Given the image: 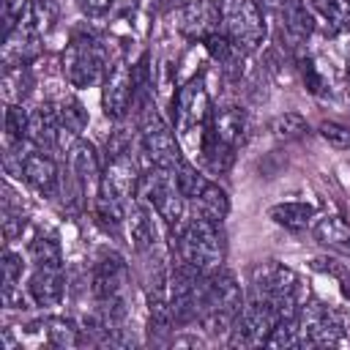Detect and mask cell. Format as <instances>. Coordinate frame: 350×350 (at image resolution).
<instances>
[{
    "label": "cell",
    "instance_id": "6da1fadb",
    "mask_svg": "<svg viewBox=\"0 0 350 350\" xmlns=\"http://www.w3.org/2000/svg\"><path fill=\"white\" fill-rule=\"evenodd\" d=\"M243 306V290L238 284V276L227 268H213L200 279L197 290V323L211 334H230L238 312Z\"/></svg>",
    "mask_w": 350,
    "mask_h": 350
},
{
    "label": "cell",
    "instance_id": "7a4b0ae2",
    "mask_svg": "<svg viewBox=\"0 0 350 350\" xmlns=\"http://www.w3.org/2000/svg\"><path fill=\"white\" fill-rule=\"evenodd\" d=\"M172 254L197 273H211L224 262V238L219 224L189 211L186 219L172 230Z\"/></svg>",
    "mask_w": 350,
    "mask_h": 350
},
{
    "label": "cell",
    "instance_id": "3957f363",
    "mask_svg": "<svg viewBox=\"0 0 350 350\" xmlns=\"http://www.w3.org/2000/svg\"><path fill=\"white\" fill-rule=\"evenodd\" d=\"M246 142V118L238 107H221L211 112V123L200 139V156L211 172L230 170L235 150Z\"/></svg>",
    "mask_w": 350,
    "mask_h": 350
},
{
    "label": "cell",
    "instance_id": "277c9868",
    "mask_svg": "<svg viewBox=\"0 0 350 350\" xmlns=\"http://www.w3.org/2000/svg\"><path fill=\"white\" fill-rule=\"evenodd\" d=\"M252 295L262 298L276 312L279 320L282 317H295L298 309H301V301H304L298 273L293 268L276 262V260L260 262L252 271Z\"/></svg>",
    "mask_w": 350,
    "mask_h": 350
},
{
    "label": "cell",
    "instance_id": "5b68a950",
    "mask_svg": "<svg viewBox=\"0 0 350 350\" xmlns=\"http://www.w3.org/2000/svg\"><path fill=\"white\" fill-rule=\"evenodd\" d=\"M137 197L145 200L170 230H175L189 213V202L180 194L175 170H167V167H148V172H142L139 178Z\"/></svg>",
    "mask_w": 350,
    "mask_h": 350
},
{
    "label": "cell",
    "instance_id": "8992f818",
    "mask_svg": "<svg viewBox=\"0 0 350 350\" xmlns=\"http://www.w3.org/2000/svg\"><path fill=\"white\" fill-rule=\"evenodd\" d=\"M60 68H63L66 82L77 90L93 88L96 82H104V77L109 71L104 46L88 33H77L68 41V46L60 57Z\"/></svg>",
    "mask_w": 350,
    "mask_h": 350
},
{
    "label": "cell",
    "instance_id": "52a82bcc",
    "mask_svg": "<svg viewBox=\"0 0 350 350\" xmlns=\"http://www.w3.org/2000/svg\"><path fill=\"white\" fill-rule=\"evenodd\" d=\"M221 22H224V36L232 41V46L241 55L254 52L265 41V16L257 0H224Z\"/></svg>",
    "mask_w": 350,
    "mask_h": 350
},
{
    "label": "cell",
    "instance_id": "ba28073f",
    "mask_svg": "<svg viewBox=\"0 0 350 350\" xmlns=\"http://www.w3.org/2000/svg\"><path fill=\"white\" fill-rule=\"evenodd\" d=\"M211 96L205 90V82L202 77H194L189 85H183L178 90V98H175V129L183 139H191L197 142L200 148V139L211 123Z\"/></svg>",
    "mask_w": 350,
    "mask_h": 350
},
{
    "label": "cell",
    "instance_id": "9c48e42d",
    "mask_svg": "<svg viewBox=\"0 0 350 350\" xmlns=\"http://www.w3.org/2000/svg\"><path fill=\"white\" fill-rule=\"evenodd\" d=\"M139 148H142V156H145V161L150 167L175 170L183 161V153H180V145H178L172 129L153 109L142 118V126H139Z\"/></svg>",
    "mask_w": 350,
    "mask_h": 350
},
{
    "label": "cell",
    "instance_id": "30bf717a",
    "mask_svg": "<svg viewBox=\"0 0 350 350\" xmlns=\"http://www.w3.org/2000/svg\"><path fill=\"white\" fill-rule=\"evenodd\" d=\"M298 325L304 334V347H339L345 345V328L339 317L323 306L317 298H304L298 309Z\"/></svg>",
    "mask_w": 350,
    "mask_h": 350
},
{
    "label": "cell",
    "instance_id": "8fae6325",
    "mask_svg": "<svg viewBox=\"0 0 350 350\" xmlns=\"http://www.w3.org/2000/svg\"><path fill=\"white\" fill-rule=\"evenodd\" d=\"M276 320H279L276 312L262 298L252 295L249 301H243V306H241V312H238V317L227 334L230 336L227 342L232 347H260V345H265Z\"/></svg>",
    "mask_w": 350,
    "mask_h": 350
},
{
    "label": "cell",
    "instance_id": "7c38bea8",
    "mask_svg": "<svg viewBox=\"0 0 350 350\" xmlns=\"http://www.w3.org/2000/svg\"><path fill=\"white\" fill-rule=\"evenodd\" d=\"M8 156H16V167H19V178L41 197H57L60 194V172L55 159L41 150V148H30L27 153H16V148H8Z\"/></svg>",
    "mask_w": 350,
    "mask_h": 350
},
{
    "label": "cell",
    "instance_id": "4fadbf2b",
    "mask_svg": "<svg viewBox=\"0 0 350 350\" xmlns=\"http://www.w3.org/2000/svg\"><path fill=\"white\" fill-rule=\"evenodd\" d=\"M139 178H142V172H139L137 159L131 156V148L112 150V153H107V164L101 170V186L98 189L129 205L139 189Z\"/></svg>",
    "mask_w": 350,
    "mask_h": 350
},
{
    "label": "cell",
    "instance_id": "5bb4252c",
    "mask_svg": "<svg viewBox=\"0 0 350 350\" xmlns=\"http://www.w3.org/2000/svg\"><path fill=\"white\" fill-rule=\"evenodd\" d=\"M134 93H137V79H134V68H129L123 60L115 63L104 82H101V107H104V115L109 120H120L131 101H134Z\"/></svg>",
    "mask_w": 350,
    "mask_h": 350
},
{
    "label": "cell",
    "instance_id": "9a60e30c",
    "mask_svg": "<svg viewBox=\"0 0 350 350\" xmlns=\"http://www.w3.org/2000/svg\"><path fill=\"white\" fill-rule=\"evenodd\" d=\"M66 295V276H63V265H36L30 279H27V298L41 306H57Z\"/></svg>",
    "mask_w": 350,
    "mask_h": 350
},
{
    "label": "cell",
    "instance_id": "2e32d148",
    "mask_svg": "<svg viewBox=\"0 0 350 350\" xmlns=\"http://www.w3.org/2000/svg\"><path fill=\"white\" fill-rule=\"evenodd\" d=\"M153 208L145 202V200H131L129 208H126V232L131 238V246L145 254L156 246V238H159V230H156V221H153Z\"/></svg>",
    "mask_w": 350,
    "mask_h": 350
},
{
    "label": "cell",
    "instance_id": "e0dca14e",
    "mask_svg": "<svg viewBox=\"0 0 350 350\" xmlns=\"http://www.w3.org/2000/svg\"><path fill=\"white\" fill-rule=\"evenodd\" d=\"M27 139L41 148V150H55L57 145H63V131H60V120L55 112V104H38L36 109H30V123H27Z\"/></svg>",
    "mask_w": 350,
    "mask_h": 350
},
{
    "label": "cell",
    "instance_id": "ac0fdd59",
    "mask_svg": "<svg viewBox=\"0 0 350 350\" xmlns=\"http://www.w3.org/2000/svg\"><path fill=\"white\" fill-rule=\"evenodd\" d=\"M276 11H279V27L282 33H287L293 44H304L314 33V14L306 5V0H282Z\"/></svg>",
    "mask_w": 350,
    "mask_h": 350
},
{
    "label": "cell",
    "instance_id": "d6986e66",
    "mask_svg": "<svg viewBox=\"0 0 350 350\" xmlns=\"http://www.w3.org/2000/svg\"><path fill=\"white\" fill-rule=\"evenodd\" d=\"M27 328L38 336V345H49V347H77L79 345V328L71 317L49 314V317H41L38 323H30Z\"/></svg>",
    "mask_w": 350,
    "mask_h": 350
},
{
    "label": "cell",
    "instance_id": "ffe728a7",
    "mask_svg": "<svg viewBox=\"0 0 350 350\" xmlns=\"http://www.w3.org/2000/svg\"><path fill=\"white\" fill-rule=\"evenodd\" d=\"M90 216H93L96 227L101 232H107V235H115L118 238L126 230V202L109 197L101 189L90 197Z\"/></svg>",
    "mask_w": 350,
    "mask_h": 350
},
{
    "label": "cell",
    "instance_id": "44dd1931",
    "mask_svg": "<svg viewBox=\"0 0 350 350\" xmlns=\"http://www.w3.org/2000/svg\"><path fill=\"white\" fill-rule=\"evenodd\" d=\"M312 235L320 246L339 252V254H350V221L339 213H328L323 219L314 221Z\"/></svg>",
    "mask_w": 350,
    "mask_h": 350
},
{
    "label": "cell",
    "instance_id": "7402d4cb",
    "mask_svg": "<svg viewBox=\"0 0 350 350\" xmlns=\"http://www.w3.org/2000/svg\"><path fill=\"white\" fill-rule=\"evenodd\" d=\"M314 205L312 202H306V200H287V202H276V205H271L268 208V216L279 224V227H284V230H304V227H309L312 224V219H314Z\"/></svg>",
    "mask_w": 350,
    "mask_h": 350
},
{
    "label": "cell",
    "instance_id": "603a6c76",
    "mask_svg": "<svg viewBox=\"0 0 350 350\" xmlns=\"http://www.w3.org/2000/svg\"><path fill=\"white\" fill-rule=\"evenodd\" d=\"M191 211L200 213V216H205V219H211V221H216V224H221V221L227 219V213H230L227 191H224L219 183L208 180V183L202 186V191L191 200Z\"/></svg>",
    "mask_w": 350,
    "mask_h": 350
},
{
    "label": "cell",
    "instance_id": "cb8c5ba5",
    "mask_svg": "<svg viewBox=\"0 0 350 350\" xmlns=\"http://www.w3.org/2000/svg\"><path fill=\"white\" fill-rule=\"evenodd\" d=\"M3 304L5 306H14V309H25V298L16 293H22V271H25V262H22V254L5 249L3 252Z\"/></svg>",
    "mask_w": 350,
    "mask_h": 350
},
{
    "label": "cell",
    "instance_id": "d4e9b609",
    "mask_svg": "<svg viewBox=\"0 0 350 350\" xmlns=\"http://www.w3.org/2000/svg\"><path fill=\"white\" fill-rule=\"evenodd\" d=\"M27 257L36 265H63V249L52 230H36L27 243Z\"/></svg>",
    "mask_w": 350,
    "mask_h": 350
},
{
    "label": "cell",
    "instance_id": "484cf974",
    "mask_svg": "<svg viewBox=\"0 0 350 350\" xmlns=\"http://www.w3.org/2000/svg\"><path fill=\"white\" fill-rule=\"evenodd\" d=\"M55 112H57L63 137H66V134L79 137V131L88 126V109L82 107V101H79L77 96H60V98L55 101Z\"/></svg>",
    "mask_w": 350,
    "mask_h": 350
},
{
    "label": "cell",
    "instance_id": "4316f807",
    "mask_svg": "<svg viewBox=\"0 0 350 350\" xmlns=\"http://www.w3.org/2000/svg\"><path fill=\"white\" fill-rule=\"evenodd\" d=\"M27 27H33L38 36L49 33L52 25L57 22V3L55 0H27L25 11H22V19Z\"/></svg>",
    "mask_w": 350,
    "mask_h": 350
},
{
    "label": "cell",
    "instance_id": "83f0119b",
    "mask_svg": "<svg viewBox=\"0 0 350 350\" xmlns=\"http://www.w3.org/2000/svg\"><path fill=\"white\" fill-rule=\"evenodd\" d=\"M27 123H30V112H27L22 104H11V101H8V107H5V118H3L8 148H11V145L30 142V139H27Z\"/></svg>",
    "mask_w": 350,
    "mask_h": 350
},
{
    "label": "cell",
    "instance_id": "f1b7e54d",
    "mask_svg": "<svg viewBox=\"0 0 350 350\" xmlns=\"http://www.w3.org/2000/svg\"><path fill=\"white\" fill-rule=\"evenodd\" d=\"M265 345L268 347H304V334H301V325H298V314L276 320Z\"/></svg>",
    "mask_w": 350,
    "mask_h": 350
},
{
    "label": "cell",
    "instance_id": "f546056e",
    "mask_svg": "<svg viewBox=\"0 0 350 350\" xmlns=\"http://www.w3.org/2000/svg\"><path fill=\"white\" fill-rule=\"evenodd\" d=\"M3 235L5 241H16L25 230V211L22 205H14V194H11V186L5 183L3 186Z\"/></svg>",
    "mask_w": 350,
    "mask_h": 350
},
{
    "label": "cell",
    "instance_id": "4dcf8cb0",
    "mask_svg": "<svg viewBox=\"0 0 350 350\" xmlns=\"http://www.w3.org/2000/svg\"><path fill=\"white\" fill-rule=\"evenodd\" d=\"M30 85H33V79H30L27 66H11V68H5L3 88H5V96H8L11 104H19L30 93Z\"/></svg>",
    "mask_w": 350,
    "mask_h": 350
},
{
    "label": "cell",
    "instance_id": "1f68e13d",
    "mask_svg": "<svg viewBox=\"0 0 350 350\" xmlns=\"http://www.w3.org/2000/svg\"><path fill=\"white\" fill-rule=\"evenodd\" d=\"M175 180H178V186H180V194L186 197V202H191L200 191H202V186L208 183V178L191 164V161H180L178 167H175Z\"/></svg>",
    "mask_w": 350,
    "mask_h": 350
},
{
    "label": "cell",
    "instance_id": "d6a6232c",
    "mask_svg": "<svg viewBox=\"0 0 350 350\" xmlns=\"http://www.w3.org/2000/svg\"><path fill=\"white\" fill-rule=\"evenodd\" d=\"M306 131H309V126L298 112H284V115L273 118V123H271V134L279 142H293V139L304 137Z\"/></svg>",
    "mask_w": 350,
    "mask_h": 350
},
{
    "label": "cell",
    "instance_id": "836d02e7",
    "mask_svg": "<svg viewBox=\"0 0 350 350\" xmlns=\"http://www.w3.org/2000/svg\"><path fill=\"white\" fill-rule=\"evenodd\" d=\"M298 71H301V79H304L309 93H314V96H325L328 93V79L317 71L312 57H298Z\"/></svg>",
    "mask_w": 350,
    "mask_h": 350
},
{
    "label": "cell",
    "instance_id": "e575fe53",
    "mask_svg": "<svg viewBox=\"0 0 350 350\" xmlns=\"http://www.w3.org/2000/svg\"><path fill=\"white\" fill-rule=\"evenodd\" d=\"M320 137L336 150H350V126H345L339 120H323L320 123Z\"/></svg>",
    "mask_w": 350,
    "mask_h": 350
},
{
    "label": "cell",
    "instance_id": "d590c367",
    "mask_svg": "<svg viewBox=\"0 0 350 350\" xmlns=\"http://www.w3.org/2000/svg\"><path fill=\"white\" fill-rule=\"evenodd\" d=\"M27 0H3V19H5V30L11 33L16 27V22L22 19V11H25Z\"/></svg>",
    "mask_w": 350,
    "mask_h": 350
},
{
    "label": "cell",
    "instance_id": "8d00e7d4",
    "mask_svg": "<svg viewBox=\"0 0 350 350\" xmlns=\"http://www.w3.org/2000/svg\"><path fill=\"white\" fill-rule=\"evenodd\" d=\"M112 3H115V0H77L79 11H82L85 16H90V19L104 16V14L112 8Z\"/></svg>",
    "mask_w": 350,
    "mask_h": 350
},
{
    "label": "cell",
    "instance_id": "74e56055",
    "mask_svg": "<svg viewBox=\"0 0 350 350\" xmlns=\"http://www.w3.org/2000/svg\"><path fill=\"white\" fill-rule=\"evenodd\" d=\"M345 74L350 77V46H347V63H345Z\"/></svg>",
    "mask_w": 350,
    "mask_h": 350
},
{
    "label": "cell",
    "instance_id": "f35d334b",
    "mask_svg": "<svg viewBox=\"0 0 350 350\" xmlns=\"http://www.w3.org/2000/svg\"><path fill=\"white\" fill-rule=\"evenodd\" d=\"M257 3H262V5H279L282 0H257Z\"/></svg>",
    "mask_w": 350,
    "mask_h": 350
}]
</instances>
